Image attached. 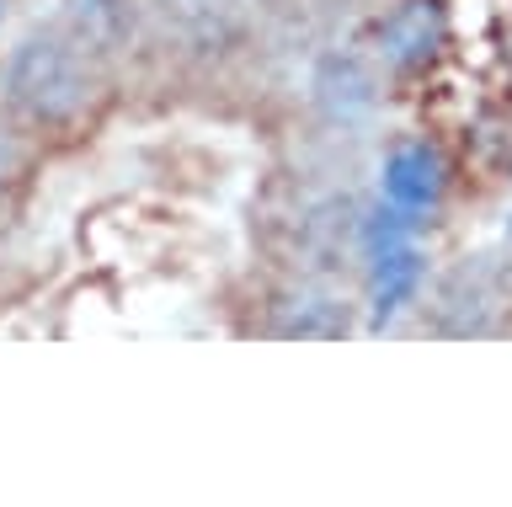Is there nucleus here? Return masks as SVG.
Wrapping results in <instances>:
<instances>
[{"label": "nucleus", "mask_w": 512, "mask_h": 507, "mask_svg": "<svg viewBox=\"0 0 512 507\" xmlns=\"http://www.w3.org/2000/svg\"><path fill=\"white\" fill-rule=\"evenodd\" d=\"M384 198L406 214H427L443 198V161L427 145H400L384 161Z\"/></svg>", "instance_id": "39448f33"}, {"label": "nucleus", "mask_w": 512, "mask_h": 507, "mask_svg": "<svg viewBox=\"0 0 512 507\" xmlns=\"http://www.w3.org/2000/svg\"><path fill=\"white\" fill-rule=\"evenodd\" d=\"M70 27H75V43H86L91 54H102L123 38L128 6L123 0H70Z\"/></svg>", "instance_id": "1a4fd4ad"}, {"label": "nucleus", "mask_w": 512, "mask_h": 507, "mask_svg": "<svg viewBox=\"0 0 512 507\" xmlns=\"http://www.w3.org/2000/svg\"><path fill=\"white\" fill-rule=\"evenodd\" d=\"M27 166V139L16 134L11 118H0V187H11Z\"/></svg>", "instance_id": "9d476101"}, {"label": "nucleus", "mask_w": 512, "mask_h": 507, "mask_svg": "<svg viewBox=\"0 0 512 507\" xmlns=\"http://www.w3.org/2000/svg\"><path fill=\"white\" fill-rule=\"evenodd\" d=\"M507 235H512V225H507Z\"/></svg>", "instance_id": "9b49d317"}, {"label": "nucleus", "mask_w": 512, "mask_h": 507, "mask_svg": "<svg viewBox=\"0 0 512 507\" xmlns=\"http://www.w3.org/2000/svg\"><path fill=\"white\" fill-rule=\"evenodd\" d=\"M160 17H166V33L192 49H214L235 33V0H166Z\"/></svg>", "instance_id": "0eeeda50"}, {"label": "nucleus", "mask_w": 512, "mask_h": 507, "mask_svg": "<svg viewBox=\"0 0 512 507\" xmlns=\"http://www.w3.org/2000/svg\"><path fill=\"white\" fill-rule=\"evenodd\" d=\"M496 310H502V294H496L491 267L480 262H459L432 294V321L443 337H486L496 326Z\"/></svg>", "instance_id": "f03ea898"}, {"label": "nucleus", "mask_w": 512, "mask_h": 507, "mask_svg": "<svg viewBox=\"0 0 512 507\" xmlns=\"http://www.w3.org/2000/svg\"><path fill=\"white\" fill-rule=\"evenodd\" d=\"M374 43L395 70H427L448 43V6L443 0H400L374 27Z\"/></svg>", "instance_id": "7ed1b4c3"}, {"label": "nucleus", "mask_w": 512, "mask_h": 507, "mask_svg": "<svg viewBox=\"0 0 512 507\" xmlns=\"http://www.w3.org/2000/svg\"><path fill=\"white\" fill-rule=\"evenodd\" d=\"M96 65L91 49L59 33H32L6 59V102L43 129H70L96 107Z\"/></svg>", "instance_id": "f257e3e1"}, {"label": "nucleus", "mask_w": 512, "mask_h": 507, "mask_svg": "<svg viewBox=\"0 0 512 507\" xmlns=\"http://www.w3.org/2000/svg\"><path fill=\"white\" fill-rule=\"evenodd\" d=\"M347 305H336L331 294H299L283 305V321H278V337H299V342H331V337H347Z\"/></svg>", "instance_id": "6e6552de"}, {"label": "nucleus", "mask_w": 512, "mask_h": 507, "mask_svg": "<svg viewBox=\"0 0 512 507\" xmlns=\"http://www.w3.org/2000/svg\"><path fill=\"white\" fill-rule=\"evenodd\" d=\"M422 278H427V262H422V251H416L411 241L395 246V251H384V257H374V262H368V321L390 326L395 315L416 299Z\"/></svg>", "instance_id": "20e7f679"}, {"label": "nucleus", "mask_w": 512, "mask_h": 507, "mask_svg": "<svg viewBox=\"0 0 512 507\" xmlns=\"http://www.w3.org/2000/svg\"><path fill=\"white\" fill-rule=\"evenodd\" d=\"M315 102L331 118H363L374 107V75H368L352 54H331L315 70Z\"/></svg>", "instance_id": "423d86ee"}]
</instances>
